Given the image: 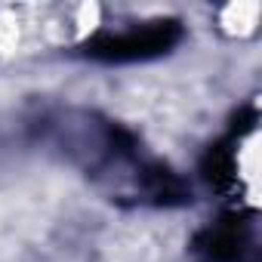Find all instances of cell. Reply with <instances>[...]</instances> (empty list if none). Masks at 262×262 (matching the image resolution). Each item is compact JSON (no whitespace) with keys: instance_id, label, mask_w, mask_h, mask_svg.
Wrapping results in <instances>:
<instances>
[{"instance_id":"obj_1","label":"cell","mask_w":262,"mask_h":262,"mask_svg":"<svg viewBox=\"0 0 262 262\" xmlns=\"http://www.w3.org/2000/svg\"><path fill=\"white\" fill-rule=\"evenodd\" d=\"M179 37V31L173 25H151L142 31H126V34H102L99 40L90 43V56L108 59V62H129V59H148L164 53L173 40Z\"/></svg>"}]
</instances>
